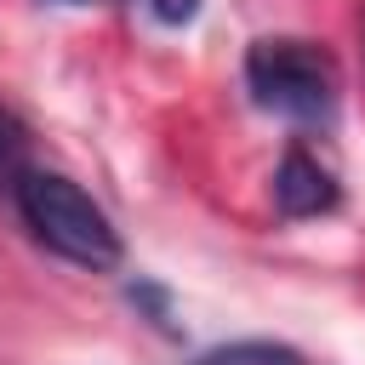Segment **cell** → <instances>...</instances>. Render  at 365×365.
Instances as JSON below:
<instances>
[{"label":"cell","instance_id":"7a4b0ae2","mask_svg":"<svg viewBox=\"0 0 365 365\" xmlns=\"http://www.w3.org/2000/svg\"><path fill=\"white\" fill-rule=\"evenodd\" d=\"M245 91L257 108L297 120V125H325L336 114V63L314 40L268 34L251 40L245 51Z\"/></svg>","mask_w":365,"mask_h":365},{"label":"cell","instance_id":"6da1fadb","mask_svg":"<svg viewBox=\"0 0 365 365\" xmlns=\"http://www.w3.org/2000/svg\"><path fill=\"white\" fill-rule=\"evenodd\" d=\"M11 200H17V217L23 228L63 262L74 268H120L125 245H120V228L108 222V211L63 171H17L11 177Z\"/></svg>","mask_w":365,"mask_h":365},{"label":"cell","instance_id":"277c9868","mask_svg":"<svg viewBox=\"0 0 365 365\" xmlns=\"http://www.w3.org/2000/svg\"><path fill=\"white\" fill-rule=\"evenodd\" d=\"M200 365H302V354H297V348H285V342L251 336V342H228V348H211Z\"/></svg>","mask_w":365,"mask_h":365},{"label":"cell","instance_id":"5b68a950","mask_svg":"<svg viewBox=\"0 0 365 365\" xmlns=\"http://www.w3.org/2000/svg\"><path fill=\"white\" fill-rule=\"evenodd\" d=\"M154 23H165V29H177V23H188L194 11H200V0H137Z\"/></svg>","mask_w":365,"mask_h":365},{"label":"cell","instance_id":"3957f363","mask_svg":"<svg viewBox=\"0 0 365 365\" xmlns=\"http://www.w3.org/2000/svg\"><path fill=\"white\" fill-rule=\"evenodd\" d=\"M336 200H342L336 177L308 148H285V160L274 165V205H279V217H319V211H336Z\"/></svg>","mask_w":365,"mask_h":365},{"label":"cell","instance_id":"ba28073f","mask_svg":"<svg viewBox=\"0 0 365 365\" xmlns=\"http://www.w3.org/2000/svg\"><path fill=\"white\" fill-rule=\"evenodd\" d=\"M57 6H91V0H57Z\"/></svg>","mask_w":365,"mask_h":365},{"label":"cell","instance_id":"52a82bcc","mask_svg":"<svg viewBox=\"0 0 365 365\" xmlns=\"http://www.w3.org/2000/svg\"><path fill=\"white\" fill-rule=\"evenodd\" d=\"M17 171V137H11V125L0 120V177H11Z\"/></svg>","mask_w":365,"mask_h":365},{"label":"cell","instance_id":"8992f818","mask_svg":"<svg viewBox=\"0 0 365 365\" xmlns=\"http://www.w3.org/2000/svg\"><path fill=\"white\" fill-rule=\"evenodd\" d=\"M125 297H131L137 308H148V314H154V325H165V314H171V297H165L160 285H148V279H137V285H125Z\"/></svg>","mask_w":365,"mask_h":365}]
</instances>
